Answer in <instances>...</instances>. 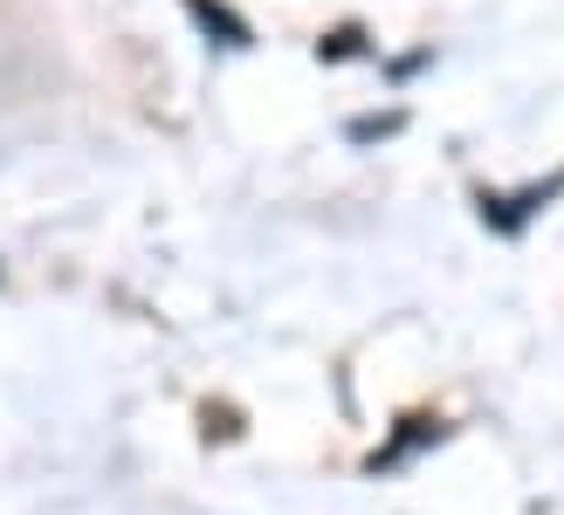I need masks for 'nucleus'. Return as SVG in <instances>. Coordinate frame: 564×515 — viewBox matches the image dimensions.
I'll return each mask as SVG.
<instances>
[]
</instances>
